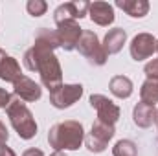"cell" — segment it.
I'll list each match as a JSON object with an SVG mask.
<instances>
[{
  "label": "cell",
  "mask_w": 158,
  "mask_h": 156,
  "mask_svg": "<svg viewBox=\"0 0 158 156\" xmlns=\"http://www.w3.org/2000/svg\"><path fill=\"white\" fill-rule=\"evenodd\" d=\"M88 101H90V107L96 109V112H98V121H103L107 125H114L119 119V107L107 96L92 94Z\"/></svg>",
  "instance_id": "6"
},
{
  "label": "cell",
  "mask_w": 158,
  "mask_h": 156,
  "mask_svg": "<svg viewBox=\"0 0 158 156\" xmlns=\"http://www.w3.org/2000/svg\"><path fill=\"white\" fill-rule=\"evenodd\" d=\"M131 57L134 61H143L149 59L156 51V39L151 33H138L131 42Z\"/></svg>",
  "instance_id": "10"
},
{
  "label": "cell",
  "mask_w": 158,
  "mask_h": 156,
  "mask_svg": "<svg viewBox=\"0 0 158 156\" xmlns=\"http://www.w3.org/2000/svg\"><path fill=\"white\" fill-rule=\"evenodd\" d=\"M0 156H17V154H15V151L11 147H7L6 143L0 142Z\"/></svg>",
  "instance_id": "23"
},
{
  "label": "cell",
  "mask_w": 158,
  "mask_h": 156,
  "mask_svg": "<svg viewBox=\"0 0 158 156\" xmlns=\"http://www.w3.org/2000/svg\"><path fill=\"white\" fill-rule=\"evenodd\" d=\"M50 156H66V154H64V153H63V151H55V153H53V154H50Z\"/></svg>",
  "instance_id": "26"
},
{
  "label": "cell",
  "mask_w": 158,
  "mask_h": 156,
  "mask_svg": "<svg viewBox=\"0 0 158 156\" xmlns=\"http://www.w3.org/2000/svg\"><path fill=\"white\" fill-rule=\"evenodd\" d=\"M88 7H90V2H86V0H74V2L61 4L53 11L55 24H59L63 20H77V18H83L85 15H88Z\"/></svg>",
  "instance_id": "9"
},
{
  "label": "cell",
  "mask_w": 158,
  "mask_h": 156,
  "mask_svg": "<svg viewBox=\"0 0 158 156\" xmlns=\"http://www.w3.org/2000/svg\"><path fill=\"white\" fill-rule=\"evenodd\" d=\"M83 96V84H61L50 92V103L55 109H68Z\"/></svg>",
  "instance_id": "7"
},
{
  "label": "cell",
  "mask_w": 158,
  "mask_h": 156,
  "mask_svg": "<svg viewBox=\"0 0 158 156\" xmlns=\"http://www.w3.org/2000/svg\"><path fill=\"white\" fill-rule=\"evenodd\" d=\"M6 114L9 117L13 129L17 130V134L22 140H31L37 134V123L35 117L31 114V110L26 107V103L22 99H11V103L6 109Z\"/></svg>",
  "instance_id": "3"
},
{
  "label": "cell",
  "mask_w": 158,
  "mask_h": 156,
  "mask_svg": "<svg viewBox=\"0 0 158 156\" xmlns=\"http://www.w3.org/2000/svg\"><path fill=\"white\" fill-rule=\"evenodd\" d=\"M112 154L114 156H136L138 151H136L134 142H131V140H119L118 143L114 145V149H112Z\"/></svg>",
  "instance_id": "19"
},
{
  "label": "cell",
  "mask_w": 158,
  "mask_h": 156,
  "mask_svg": "<svg viewBox=\"0 0 158 156\" xmlns=\"http://www.w3.org/2000/svg\"><path fill=\"white\" fill-rule=\"evenodd\" d=\"M156 51H158V40H156Z\"/></svg>",
  "instance_id": "28"
},
{
  "label": "cell",
  "mask_w": 158,
  "mask_h": 156,
  "mask_svg": "<svg viewBox=\"0 0 158 156\" xmlns=\"http://www.w3.org/2000/svg\"><path fill=\"white\" fill-rule=\"evenodd\" d=\"M11 94L6 88H0V109H7V105L11 103Z\"/></svg>",
  "instance_id": "22"
},
{
  "label": "cell",
  "mask_w": 158,
  "mask_h": 156,
  "mask_svg": "<svg viewBox=\"0 0 158 156\" xmlns=\"http://www.w3.org/2000/svg\"><path fill=\"white\" fill-rule=\"evenodd\" d=\"M13 94H15L19 99H22V101L33 103V101H39L40 99L42 88H40L33 79H30L28 76L22 74L20 77L13 83Z\"/></svg>",
  "instance_id": "11"
},
{
  "label": "cell",
  "mask_w": 158,
  "mask_h": 156,
  "mask_svg": "<svg viewBox=\"0 0 158 156\" xmlns=\"http://www.w3.org/2000/svg\"><path fill=\"white\" fill-rule=\"evenodd\" d=\"M132 119H134V123H136L138 127H142V129L151 127V125L155 123V119H156V107L140 101V103L134 107V110H132Z\"/></svg>",
  "instance_id": "14"
},
{
  "label": "cell",
  "mask_w": 158,
  "mask_h": 156,
  "mask_svg": "<svg viewBox=\"0 0 158 156\" xmlns=\"http://www.w3.org/2000/svg\"><path fill=\"white\" fill-rule=\"evenodd\" d=\"M90 20L98 26H109L114 22V7L109 2H92L88 7Z\"/></svg>",
  "instance_id": "12"
},
{
  "label": "cell",
  "mask_w": 158,
  "mask_h": 156,
  "mask_svg": "<svg viewBox=\"0 0 158 156\" xmlns=\"http://www.w3.org/2000/svg\"><path fill=\"white\" fill-rule=\"evenodd\" d=\"M76 50L94 66H103L107 63V57H109L105 48H103V44L98 39V35L94 31H90V30H83Z\"/></svg>",
  "instance_id": "4"
},
{
  "label": "cell",
  "mask_w": 158,
  "mask_h": 156,
  "mask_svg": "<svg viewBox=\"0 0 158 156\" xmlns=\"http://www.w3.org/2000/svg\"><path fill=\"white\" fill-rule=\"evenodd\" d=\"M140 99L147 105H156L158 103V79H147L142 88H140Z\"/></svg>",
  "instance_id": "18"
},
{
  "label": "cell",
  "mask_w": 158,
  "mask_h": 156,
  "mask_svg": "<svg viewBox=\"0 0 158 156\" xmlns=\"http://www.w3.org/2000/svg\"><path fill=\"white\" fill-rule=\"evenodd\" d=\"M7 138H9V132H7L6 125L0 121V142H2V143H6V142H7Z\"/></svg>",
  "instance_id": "24"
},
{
  "label": "cell",
  "mask_w": 158,
  "mask_h": 156,
  "mask_svg": "<svg viewBox=\"0 0 158 156\" xmlns=\"http://www.w3.org/2000/svg\"><path fill=\"white\" fill-rule=\"evenodd\" d=\"M109 88L112 92V96H116L118 99H127L132 96V81L127 77V76H114L109 83Z\"/></svg>",
  "instance_id": "17"
},
{
  "label": "cell",
  "mask_w": 158,
  "mask_h": 156,
  "mask_svg": "<svg viewBox=\"0 0 158 156\" xmlns=\"http://www.w3.org/2000/svg\"><path fill=\"white\" fill-rule=\"evenodd\" d=\"M20 76H22V72H20L17 59H13L0 48V79L6 83H15Z\"/></svg>",
  "instance_id": "13"
},
{
  "label": "cell",
  "mask_w": 158,
  "mask_h": 156,
  "mask_svg": "<svg viewBox=\"0 0 158 156\" xmlns=\"http://www.w3.org/2000/svg\"><path fill=\"white\" fill-rule=\"evenodd\" d=\"M22 156H44V153L40 149H28V151H24Z\"/></svg>",
  "instance_id": "25"
},
{
  "label": "cell",
  "mask_w": 158,
  "mask_h": 156,
  "mask_svg": "<svg viewBox=\"0 0 158 156\" xmlns=\"http://www.w3.org/2000/svg\"><path fill=\"white\" fill-rule=\"evenodd\" d=\"M143 72H145L147 79H158V59H153L151 63H147Z\"/></svg>",
  "instance_id": "21"
},
{
  "label": "cell",
  "mask_w": 158,
  "mask_h": 156,
  "mask_svg": "<svg viewBox=\"0 0 158 156\" xmlns=\"http://www.w3.org/2000/svg\"><path fill=\"white\" fill-rule=\"evenodd\" d=\"M85 142V129L76 119L55 123L48 132V143L55 151H77Z\"/></svg>",
  "instance_id": "2"
},
{
  "label": "cell",
  "mask_w": 158,
  "mask_h": 156,
  "mask_svg": "<svg viewBox=\"0 0 158 156\" xmlns=\"http://www.w3.org/2000/svg\"><path fill=\"white\" fill-rule=\"evenodd\" d=\"M26 9H28V13H30L31 17H40V15L46 13L48 4H46L44 0H30V2L26 4Z\"/></svg>",
  "instance_id": "20"
},
{
  "label": "cell",
  "mask_w": 158,
  "mask_h": 156,
  "mask_svg": "<svg viewBox=\"0 0 158 156\" xmlns=\"http://www.w3.org/2000/svg\"><path fill=\"white\" fill-rule=\"evenodd\" d=\"M155 123H156V127H158V109H156V119H155Z\"/></svg>",
  "instance_id": "27"
},
{
  "label": "cell",
  "mask_w": 158,
  "mask_h": 156,
  "mask_svg": "<svg viewBox=\"0 0 158 156\" xmlns=\"http://www.w3.org/2000/svg\"><path fill=\"white\" fill-rule=\"evenodd\" d=\"M125 40H127V33H125L123 28L109 30V33H107L105 39H103V48H105L107 55H114V53H118L119 50L123 48Z\"/></svg>",
  "instance_id": "15"
},
{
  "label": "cell",
  "mask_w": 158,
  "mask_h": 156,
  "mask_svg": "<svg viewBox=\"0 0 158 156\" xmlns=\"http://www.w3.org/2000/svg\"><path fill=\"white\" fill-rule=\"evenodd\" d=\"M114 134H116L114 125H107V123L96 119V123L92 125L90 134L85 138V145L90 153H96V154L103 153L107 149V143L114 138Z\"/></svg>",
  "instance_id": "5"
},
{
  "label": "cell",
  "mask_w": 158,
  "mask_h": 156,
  "mask_svg": "<svg viewBox=\"0 0 158 156\" xmlns=\"http://www.w3.org/2000/svg\"><path fill=\"white\" fill-rule=\"evenodd\" d=\"M61 46L55 30L40 28L35 35L33 46L24 53V64L30 72H37L42 84L52 92L63 84V68L53 50Z\"/></svg>",
  "instance_id": "1"
},
{
  "label": "cell",
  "mask_w": 158,
  "mask_h": 156,
  "mask_svg": "<svg viewBox=\"0 0 158 156\" xmlns=\"http://www.w3.org/2000/svg\"><path fill=\"white\" fill-rule=\"evenodd\" d=\"M116 7L123 9L129 17H134V18H142L149 13L147 0H116Z\"/></svg>",
  "instance_id": "16"
},
{
  "label": "cell",
  "mask_w": 158,
  "mask_h": 156,
  "mask_svg": "<svg viewBox=\"0 0 158 156\" xmlns=\"http://www.w3.org/2000/svg\"><path fill=\"white\" fill-rule=\"evenodd\" d=\"M57 35H59V40H61V48L64 51H72L77 48V42L81 39V33L83 30L79 28L77 20H63L57 24Z\"/></svg>",
  "instance_id": "8"
}]
</instances>
